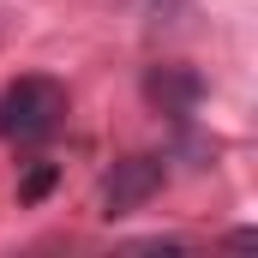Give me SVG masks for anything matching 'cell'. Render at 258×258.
<instances>
[{"label": "cell", "instance_id": "obj_2", "mask_svg": "<svg viewBox=\"0 0 258 258\" xmlns=\"http://www.w3.org/2000/svg\"><path fill=\"white\" fill-rule=\"evenodd\" d=\"M144 102L156 108V114H168V120H192L198 114V102L210 96V78L198 72V66L186 60H156V66H144Z\"/></svg>", "mask_w": 258, "mask_h": 258}, {"label": "cell", "instance_id": "obj_3", "mask_svg": "<svg viewBox=\"0 0 258 258\" xmlns=\"http://www.w3.org/2000/svg\"><path fill=\"white\" fill-rule=\"evenodd\" d=\"M162 180H168L162 156H120V162L102 174V216H132V210H144L150 198L162 192Z\"/></svg>", "mask_w": 258, "mask_h": 258}, {"label": "cell", "instance_id": "obj_1", "mask_svg": "<svg viewBox=\"0 0 258 258\" xmlns=\"http://www.w3.org/2000/svg\"><path fill=\"white\" fill-rule=\"evenodd\" d=\"M66 126V84L60 78H18L0 90V138L6 144H42Z\"/></svg>", "mask_w": 258, "mask_h": 258}, {"label": "cell", "instance_id": "obj_4", "mask_svg": "<svg viewBox=\"0 0 258 258\" xmlns=\"http://www.w3.org/2000/svg\"><path fill=\"white\" fill-rule=\"evenodd\" d=\"M54 186H60V162H30L18 180V204H42Z\"/></svg>", "mask_w": 258, "mask_h": 258}]
</instances>
